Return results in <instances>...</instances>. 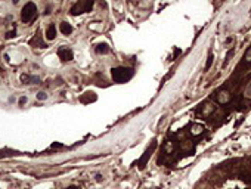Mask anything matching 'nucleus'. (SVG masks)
Masks as SVG:
<instances>
[{
    "mask_svg": "<svg viewBox=\"0 0 251 189\" xmlns=\"http://www.w3.org/2000/svg\"><path fill=\"white\" fill-rule=\"evenodd\" d=\"M25 102H27V98H25V96H22V98L19 99V105H24Z\"/></svg>",
    "mask_w": 251,
    "mask_h": 189,
    "instance_id": "9b49d317",
    "label": "nucleus"
},
{
    "mask_svg": "<svg viewBox=\"0 0 251 189\" xmlns=\"http://www.w3.org/2000/svg\"><path fill=\"white\" fill-rule=\"evenodd\" d=\"M15 37V31H9V33H6V38H13Z\"/></svg>",
    "mask_w": 251,
    "mask_h": 189,
    "instance_id": "9d476101",
    "label": "nucleus"
},
{
    "mask_svg": "<svg viewBox=\"0 0 251 189\" xmlns=\"http://www.w3.org/2000/svg\"><path fill=\"white\" fill-rule=\"evenodd\" d=\"M96 52H98V53H108V52H109V47H108V45H105V43H101V45L96 46Z\"/></svg>",
    "mask_w": 251,
    "mask_h": 189,
    "instance_id": "0eeeda50",
    "label": "nucleus"
},
{
    "mask_svg": "<svg viewBox=\"0 0 251 189\" xmlns=\"http://www.w3.org/2000/svg\"><path fill=\"white\" fill-rule=\"evenodd\" d=\"M61 31H62V34L69 36V34L72 33V27H71L68 22H61Z\"/></svg>",
    "mask_w": 251,
    "mask_h": 189,
    "instance_id": "423d86ee",
    "label": "nucleus"
},
{
    "mask_svg": "<svg viewBox=\"0 0 251 189\" xmlns=\"http://www.w3.org/2000/svg\"><path fill=\"white\" fill-rule=\"evenodd\" d=\"M111 74H112V78L115 83H126L127 80L132 78L133 71L130 68H126V67H118V68H112Z\"/></svg>",
    "mask_w": 251,
    "mask_h": 189,
    "instance_id": "f257e3e1",
    "label": "nucleus"
},
{
    "mask_svg": "<svg viewBox=\"0 0 251 189\" xmlns=\"http://www.w3.org/2000/svg\"><path fill=\"white\" fill-rule=\"evenodd\" d=\"M18 2H19V0H13V3H15V5H16V3H18Z\"/></svg>",
    "mask_w": 251,
    "mask_h": 189,
    "instance_id": "f8f14e48",
    "label": "nucleus"
},
{
    "mask_svg": "<svg viewBox=\"0 0 251 189\" xmlns=\"http://www.w3.org/2000/svg\"><path fill=\"white\" fill-rule=\"evenodd\" d=\"M36 16H37V6L33 2H28L21 10V21L22 22H31Z\"/></svg>",
    "mask_w": 251,
    "mask_h": 189,
    "instance_id": "f03ea898",
    "label": "nucleus"
},
{
    "mask_svg": "<svg viewBox=\"0 0 251 189\" xmlns=\"http://www.w3.org/2000/svg\"><path fill=\"white\" fill-rule=\"evenodd\" d=\"M55 37H56V27H55V24H50L47 27V30H46V38L47 40H53Z\"/></svg>",
    "mask_w": 251,
    "mask_h": 189,
    "instance_id": "39448f33",
    "label": "nucleus"
},
{
    "mask_svg": "<svg viewBox=\"0 0 251 189\" xmlns=\"http://www.w3.org/2000/svg\"><path fill=\"white\" fill-rule=\"evenodd\" d=\"M46 98H47V95H46L45 92H38V95H37V99H38V101H41V99L45 101Z\"/></svg>",
    "mask_w": 251,
    "mask_h": 189,
    "instance_id": "1a4fd4ad",
    "label": "nucleus"
},
{
    "mask_svg": "<svg viewBox=\"0 0 251 189\" xmlns=\"http://www.w3.org/2000/svg\"><path fill=\"white\" fill-rule=\"evenodd\" d=\"M202 130H204V127L201 124H195V126H192V130H191V133L192 134H201L202 133Z\"/></svg>",
    "mask_w": 251,
    "mask_h": 189,
    "instance_id": "6e6552de",
    "label": "nucleus"
},
{
    "mask_svg": "<svg viewBox=\"0 0 251 189\" xmlns=\"http://www.w3.org/2000/svg\"><path fill=\"white\" fill-rule=\"evenodd\" d=\"M93 6V0H78V2L71 7V14L72 15H80V14H84V12H89Z\"/></svg>",
    "mask_w": 251,
    "mask_h": 189,
    "instance_id": "7ed1b4c3",
    "label": "nucleus"
},
{
    "mask_svg": "<svg viewBox=\"0 0 251 189\" xmlns=\"http://www.w3.org/2000/svg\"><path fill=\"white\" fill-rule=\"evenodd\" d=\"M58 56L64 61V62H68V61H72V50L68 49V47H59L58 49Z\"/></svg>",
    "mask_w": 251,
    "mask_h": 189,
    "instance_id": "20e7f679",
    "label": "nucleus"
}]
</instances>
